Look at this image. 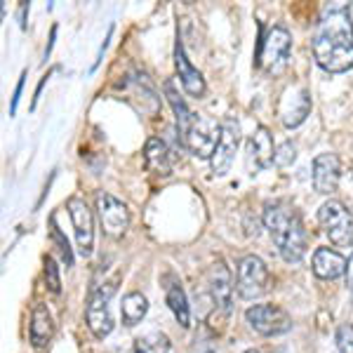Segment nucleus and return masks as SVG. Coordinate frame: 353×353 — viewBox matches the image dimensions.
Wrapping results in <instances>:
<instances>
[{"label": "nucleus", "mask_w": 353, "mask_h": 353, "mask_svg": "<svg viewBox=\"0 0 353 353\" xmlns=\"http://www.w3.org/2000/svg\"><path fill=\"white\" fill-rule=\"evenodd\" d=\"M313 57L327 73H344L353 68V24L344 8L332 10L321 21L313 41Z\"/></svg>", "instance_id": "nucleus-1"}, {"label": "nucleus", "mask_w": 353, "mask_h": 353, "mask_svg": "<svg viewBox=\"0 0 353 353\" xmlns=\"http://www.w3.org/2000/svg\"><path fill=\"white\" fill-rule=\"evenodd\" d=\"M264 226L269 229L278 252L288 264H299L306 254V229L299 212L290 203H269L264 208Z\"/></svg>", "instance_id": "nucleus-2"}, {"label": "nucleus", "mask_w": 353, "mask_h": 353, "mask_svg": "<svg viewBox=\"0 0 353 353\" xmlns=\"http://www.w3.org/2000/svg\"><path fill=\"white\" fill-rule=\"evenodd\" d=\"M179 134H181V139H184V146L193 156L210 158V161H212L214 151H217V146H219V139H221V125H217L208 116H196V113H193L191 123L186 125V130Z\"/></svg>", "instance_id": "nucleus-3"}, {"label": "nucleus", "mask_w": 353, "mask_h": 353, "mask_svg": "<svg viewBox=\"0 0 353 353\" xmlns=\"http://www.w3.org/2000/svg\"><path fill=\"white\" fill-rule=\"evenodd\" d=\"M318 221L323 231L337 248H351L353 245V214L339 201H327L318 210Z\"/></svg>", "instance_id": "nucleus-4"}, {"label": "nucleus", "mask_w": 353, "mask_h": 353, "mask_svg": "<svg viewBox=\"0 0 353 353\" xmlns=\"http://www.w3.org/2000/svg\"><path fill=\"white\" fill-rule=\"evenodd\" d=\"M269 290V269L259 257L248 254L238 264V278H236V292L243 299H257Z\"/></svg>", "instance_id": "nucleus-5"}, {"label": "nucleus", "mask_w": 353, "mask_h": 353, "mask_svg": "<svg viewBox=\"0 0 353 353\" xmlns=\"http://www.w3.org/2000/svg\"><path fill=\"white\" fill-rule=\"evenodd\" d=\"M245 321L250 327L261 337H276V334H285L292 330V321L283 309L273 304H254L245 311Z\"/></svg>", "instance_id": "nucleus-6"}, {"label": "nucleus", "mask_w": 353, "mask_h": 353, "mask_svg": "<svg viewBox=\"0 0 353 353\" xmlns=\"http://www.w3.org/2000/svg\"><path fill=\"white\" fill-rule=\"evenodd\" d=\"M97 214H99L101 229L109 233L111 238L125 236L130 229V210L123 201H118L111 193H97Z\"/></svg>", "instance_id": "nucleus-7"}, {"label": "nucleus", "mask_w": 353, "mask_h": 353, "mask_svg": "<svg viewBox=\"0 0 353 353\" xmlns=\"http://www.w3.org/2000/svg\"><path fill=\"white\" fill-rule=\"evenodd\" d=\"M290 48H292V38H290V31L283 26H273L269 33H266L264 43H261V52H259V66L269 73H276L285 66L288 57H290Z\"/></svg>", "instance_id": "nucleus-8"}, {"label": "nucleus", "mask_w": 353, "mask_h": 353, "mask_svg": "<svg viewBox=\"0 0 353 353\" xmlns=\"http://www.w3.org/2000/svg\"><path fill=\"white\" fill-rule=\"evenodd\" d=\"M116 292V285H109V288H97L92 294H90V301H88V327L92 330V334L97 339H104L111 334L113 330V318H111V311H109V299L111 294Z\"/></svg>", "instance_id": "nucleus-9"}, {"label": "nucleus", "mask_w": 353, "mask_h": 353, "mask_svg": "<svg viewBox=\"0 0 353 353\" xmlns=\"http://www.w3.org/2000/svg\"><path fill=\"white\" fill-rule=\"evenodd\" d=\"M68 214H71L73 229H76V243H78V252L83 257H90L94 248V217L92 210L88 208V203L83 198H71L66 203Z\"/></svg>", "instance_id": "nucleus-10"}, {"label": "nucleus", "mask_w": 353, "mask_h": 353, "mask_svg": "<svg viewBox=\"0 0 353 353\" xmlns=\"http://www.w3.org/2000/svg\"><path fill=\"white\" fill-rule=\"evenodd\" d=\"M238 144H241V125H238L236 118H226V121L221 123L219 146H217V151H214L212 161H210L212 163V172L217 176H224L231 170Z\"/></svg>", "instance_id": "nucleus-11"}, {"label": "nucleus", "mask_w": 353, "mask_h": 353, "mask_svg": "<svg viewBox=\"0 0 353 353\" xmlns=\"http://www.w3.org/2000/svg\"><path fill=\"white\" fill-rule=\"evenodd\" d=\"M273 163H276V144H273V137L269 132V128H257L248 141L250 172L257 174L259 170H266Z\"/></svg>", "instance_id": "nucleus-12"}, {"label": "nucleus", "mask_w": 353, "mask_h": 353, "mask_svg": "<svg viewBox=\"0 0 353 353\" xmlns=\"http://www.w3.org/2000/svg\"><path fill=\"white\" fill-rule=\"evenodd\" d=\"M339 172V158L334 153H321L313 161V186H316V191L323 193V196H330V193L337 191Z\"/></svg>", "instance_id": "nucleus-13"}, {"label": "nucleus", "mask_w": 353, "mask_h": 353, "mask_svg": "<svg viewBox=\"0 0 353 353\" xmlns=\"http://www.w3.org/2000/svg\"><path fill=\"white\" fill-rule=\"evenodd\" d=\"M208 285H210V294H212V301L217 306V313L221 311L226 313L231 311V273L226 269L224 261H217V264L210 269L208 276Z\"/></svg>", "instance_id": "nucleus-14"}, {"label": "nucleus", "mask_w": 353, "mask_h": 353, "mask_svg": "<svg viewBox=\"0 0 353 353\" xmlns=\"http://www.w3.org/2000/svg\"><path fill=\"white\" fill-rule=\"evenodd\" d=\"M346 261L337 250H330V248H318L313 252V273H316L321 281H334V278L346 276Z\"/></svg>", "instance_id": "nucleus-15"}, {"label": "nucleus", "mask_w": 353, "mask_h": 353, "mask_svg": "<svg viewBox=\"0 0 353 353\" xmlns=\"http://www.w3.org/2000/svg\"><path fill=\"white\" fill-rule=\"evenodd\" d=\"M174 66H176L179 81L184 85L186 92L191 97H203L205 94V78H203V73L186 59L184 48H181L179 41H176V48H174Z\"/></svg>", "instance_id": "nucleus-16"}, {"label": "nucleus", "mask_w": 353, "mask_h": 353, "mask_svg": "<svg viewBox=\"0 0 353 353\" xmlns=\"http://www.w3.org/2000/svg\"><path fill=\"white\" fill-rule=\"evenodd\" d=\"M309 113H311V97L304 88H299L297 92L292 90V94H288L285 99H283L281 116H283V125H285V128H299V125L306 121Z\"/></svg>", "instance_id": "nucleus-17"}, {"label": "nucleus", "mask_w": 353, "mask_h": 353, "mask_svg": "<svg viewBox=\"0 0 353 353\" xmlns=\"http://www.w3.org/2000/svg\"><path fill=\"white\" fill-rule=\"evenodd\" d=\"M54 332V323H52V313L48 311L45 304H38L31 313V341L36 349H43Z\"/></svg>", "instance_id": "nucleus-18"}, {"label": "nucleus", "mask_w": 353, "mask_h": 353, "mask_svg": "<svg viewBox=\"0 0 353 353\" xmlns=\"http://www.w3.org/2000/svg\"><path fill=\"white\" fill-rule=\"evenodd\" d=\"M165 292H168V304L172 309L176 323L181 327H189L191 325V311H189V301H186V292L174 278H170V283L165 285Z\"/></svg>", "instance_id": "nucleus-19"}, {"label": "nucleus", "mask_w": 353, "mask_h": 353, "mask_svg": "<svg viewBox=\"0 0 353 353\" xmlns=\"http://www.w3.org/2000/svg\"><path fill=\"white\" fill-rule=\"evenodd\" d=\"M144 158H146V165L158 174H170V170H172L168 146H165V141H161L158 137H151V139L146 141Z\"/></svg>", "instance_id": "nucleus-20"}, {"label": "nucleus", "mask_w": 353, "mask_h": 353, "mask_svg": "<svg viewBox=\"0 0 353 353\" xmlns=\"http://www.w3.org/2000/svg\"><path fill=\"white\" fill-rule=\"evenodd\" d=\"M146 311H149V301L141 292H130L123 299V323L125 325H137V323L144 321Z\"/></svg>", "instance_id": "nucleus-21"}, {"label": "nucleus", "mask_w": 353, "mask_h": 353, "mask_svg": "<svg viewBox=\"0 0 353 353\" xmlns=\"http://www.w3.org/2000/svg\"><path fill=\"white\" fill-rule=\"evenodd\" d=\"M170 339L163 332H149L134 341V353H168Z\"/></svg>", "instance_id": "nucleus-22"}, {"label": "nucleus", "mask_w": 353, "mask_h": 353, "mask_svg": "<svg viewBox=\"0 0 353 353\" xmlns=\"http://www.w3.org/2000/svg\"><path fill=\"white\" fill-rule=\"evenodd\" d=\"M294 158H297V146H294L292 141H285V144H281L276 149V165L278 168H288V165H292Z\"/></svg>", "instance_id": "nucleus-23"}, {"label": "nucleus", "mask_w": 353, "mask_h": 353, "mask_svg": "<svg viewBox=\"0 0 353 353\" xmlns=\"http://www.w3.org/2000/svg\"><path fill=\"white\" fill-rule=\"evenodd\" d=\"M334 339H337L339 353H353V325H339Z\"/></svg>", "instance_id": "nucleus-24"}, {"label": "nucleus", "mask_w": 353, "mask_h": 353, "mask_svg": "<svg viewBox=\"0 0 353 353\" xmlns=\"http://www.w3.org/2000/svg\"><path fill=\"white\" fill-rule=\"evenodd\" d=\"M45 281H48V288L52 290L54 294H59L61 283H59V271H57V264L52 257L45 259Z\"/></svg>", "instance_id": "nucleus-25"}, {"label": "nucleus", "mask_w": 353, "mask_h": 353, "mask_svg": "<svg viewBox=\"0 0 353 353\" xmlns=\"http://www.w3.org/2000/svg\"><path fill=\"white\" fill-rule=\"evenodd\" d=\"M52 236H54V241L57 245H59V250H61V257H64L66 261V266H71L73 264V257H71V248H68V241L64 236H61L59 231H57V226H54V231H52Z\"/></svg>", "instance_id": "nucleus-26"}, {"label": "nucleus", "mask_w": 353, "mask_h": 353, "mask_svg": "<svg viewBox=\"0 0 353 353\" xmlns=\"http://www.w3.org/2000/svg\"><path fill=\"white\" fill-rule=\"evenodd\" d=\"M191 353H214V344L210 339H196V344H193Z\"/></svg>", "instance_id": "nucleus-27"}, {"label": "nucleus", "mask_w": 353, "mask_h": 353, "mask_svg": "<svg viewBox=\"0 0 353 353\" xmlns=\"http://www.w3.org/2000/svg\"><path fill=\"white\" fill-rule=\"evenodd\" d=\"M21 88H24V76H21L19 85H17V92H14V99H12V106H10V113H17V104H19V94H21Z\"/></svg>", "instance_id": "nucleus-28"}, {"label": "nucleus", "mask_w": 353, "mask_h": 353, "mask_svg": "<svg viewBox=\"0 0 353 353\" xmlns=\"http://www.w3.org/2000/svg\"><path fill=\"white\" fill-rule=\"evenodd\" d=\"M346 285L353 292V254L349 257V266H346Z\"/></svg>", "instance_id": "nucleus-29"}, {"label": "nucleus", "mask_w": 353, "mask_h": 353, "mask_svg": "<svg viewBox=\"0 0 353 353\" xmlns=\"http://www.w3.org/2000/svg\"><path fill=\"white\" fill-rule=\"evenodd\" d=\"M245 353H259V351H254V349H250V351H245Z\"/></svg>", "instance_id": "nucleus-30"}]
</instances>
